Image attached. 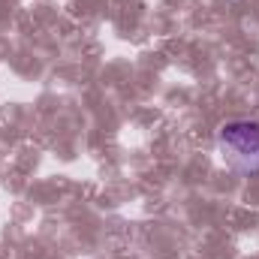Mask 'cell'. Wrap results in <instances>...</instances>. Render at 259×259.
I'll return each mask as SVG.
<instances>
[{
	"instance_id": "1",
	"label": "cell",
	"mask_w": 259,
	"mask_h": 259,
	"mask_svg": "<svg viewBox=\"0 0 259 259\" xmlns=\"http://www.w3.org/2000/svg\"><path fill=\"white\" fill-rule=\"evenodd\" d=\"M220 154L226 166L238 175H259V124L256 121H229L217 133Z\"/></svg>"
}]
</instances>
